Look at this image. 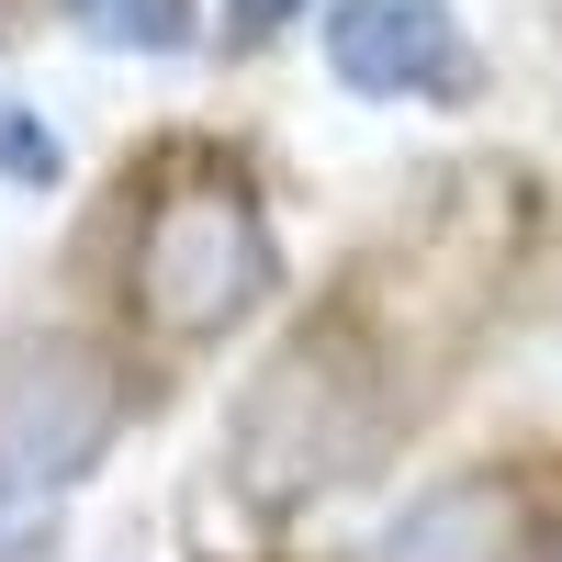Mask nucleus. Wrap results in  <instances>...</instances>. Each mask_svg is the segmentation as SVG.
Wrapping results in <instances>:
<instances>
[{
	"label": "nucleus",
	"mask_w": 562,
	"mask_h": 562,
	"mask_svg": "<svg viewBox=\"0 0 562 562\" xmlns=\"http://www.w3.org/2000/svg\"><path fill=\"white\" fill-rule=\"evenodd\" d=\"M135 315L158 326V338H225V326H248L270 293H281V248L259 203L237 180H169L135 225Z\"/></svg>",
	"instance_id": "nucleus-1"
},
{
	"label": "nucleus",
	"mask_w": 562,
	"mask_h": 562,
	"mask_svg": "<svg viewBox=\"0 0 562 562\" xmlns=\"http://www.w3.org/2000/svg\"><path fill=\"white\" fill-rule=\"evenodd\" d=\"M371 439H383V394H371V360L338 338V326L293 338V349L248 383V405H237V473H248V495H270V506L338 484Z\"/></svg>",
	"instance_id": "nucleus-2"
},
{
	"label": "nucleus",
	"mask_w": 562,
	"mask_h": 562,
	"mask_svg": "<svg viewBox=\"0 0 562 562\" xmlns=\"http://www.w3.org/2000/svg\"><path fill=\"white\" fill-rule=\"evenodd\" d=\"M124 428V371L102 338H12L0 349V506L68 495Z\"/></svg>",
	"instance_id": "nucleus-3"
},
{
	"label": "nucleus",
	"mask_w": 562,
	"mask_h": 562,
	"mask_svg": "<svg viewBox=\"0 0 562 562\" xmlns=\"http://www.w3.org/2000/svg\"><path fill=\"white\" fill-rule=\"evenodd\" d=\"M326 68L360 102H461L484 79L439 0H326Z\"/></svg>",
	"instance_id": "nucleus-4"
},
{
	"label": "nucleus",
	"mask_w": 562,
	"mask_h": 562,
	"mask_svg": "<svg viewBox=\"0 0 562 562\" xmlns=\"http://www.w3.org/2000/svg\"><path fill=\"white\" fill-rule=\"evenodd\" d=\"M360 562H529V495L506 473H461L439 495H416Z\"/></svg>",
	"instance_id": "nucleus-5"
},
{
	"label": "nucleus",
	"mask_w": 562,
	"mask_h": 562,
	"mask_svg": "<svg viewBox=\"0 0 562 562\" xmlns=\"http://www.w3.org/2000/svg\"><path fill=\"white\" fill-rule=\"evenodd\" d=\"M79 34L113 57H180L203 34V0H79Z\"/></svg>",
	"instance_id": "nucleus-6"
},
{
	"label": "nucleus",
	"mask_w": 562,
	"mask_h": 562,
	"mask_svg": "<svg viewBox=\"0 0 562 562\" xmlns=\"http://www.w3.org/2000/svg\"><path fill=\"white\" fill-rule=\"evenodd\" d=\"M57 169H68L57 124H45V113H23V102H0V180H23V192H45Z\"/></svg>",
	"instance_id": "nucleus-7"
},
{
	"label": "nucleus",
	"mask_w": 562,
	"mask_h": 562,
	"mask_svg": "<svg viewBox=\"0 0 562 562\" xmlns=\"http://www.w3.org/2000/svg\"><path fill=\"white\" fill-rule=\"evenodd\" d=\"M293 12H304V0H225V34H237V45H270Z\"/></svg>",
	"instance_id": "nucleus-8"
},
{
	"label": "nucleus",
	"mask_w": 562,
	"mask_h": 562,
	"mask_svg": "<svg viewBox=\"0 0 562 562\" xmlns=\"http://www.w3.org/2000/svg\"><path fill=\"white\" fill-rule=\"evenodd\" d=\"M551 562H562V551H551Z\"/></svg>",
	"instance_id": "nucleus-9"
}]
</instances>
